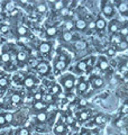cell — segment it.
<instances>
[{"instance_id": "1", "label": "cell", "mask_w": 128, "mask_h": 135, "mask_svg": "<svg viewBox=\"0 0 128 135\" xmlns=\"http://www.w3.org/2000/svg\"><path fill=\"white\" fill-rule=\"evenodd\" d=\"M74 81L75 80H74L73 75L67 74V75H64V78H62L61 83H62V86L64 87V89H65L66 91H71L74 87Z\"/></svg>"}, {"instance_id": "2", "label": "cell", "mask_w": 128, "mask_h": 135, "mask_svg": "<svg viewBox=\"0 0 128 135\" xmlns=\"http://www.w3.org/2000/svg\"><path fill=\"white\" fill-rule=\"evenodd\" d=\"M102 14H104L106 17H111L115 14V9L114 7L110 5L109 2H102V7H101Z\"/></svg>"}, {"instance_id": "3", "label": "cell", "mask_w": 128, "mask_h": 135, "mask_svg": "<svg viewBox=\"0 0 128 135\" xmlns=\"http://www.w3.org/2000/svg\"><path fill=\"white\" fill-rule=\"evenodd\" d=\"M37 70H38V72H40V74H46V73H48V71H50V65L46 62H41V63H38V65H37Z\"/></svg>"}, {"instance_id": "4", "label": "cell", "mask_w": 128, "mask_h": 135, "mask_svg": "<svg viewBox=\"0 0 128 135\" xmlns=\"http://www.w3.org/2000/svg\"><path fill=\"white\" fill-rule=\"evenodd\" d=\"M51 49H52V45H51L48 42H42V43L38 45V51L42 53H48Z\"/></svg>"}, {"instance_id": "5", "label": "cell", "mask_w": 128, "mask_h": 135, "mask_svg": "<svg viewBox=\"0 0 128 135\" xmlns=\"http://www.w3.org/2000/svg\"><path fill=\"white\" fill-rule=\"evenodd\" d=\"M108 29L111 34H116L119 31V22L118 20H111V22L109 23Z\"/></svg>"}, {"instance_id": "6", "label": "cell", "mask_w": 128, "mask_h": 135, "mask_svg": "<svg viewBox=\"0 0 128 135\" xmlns=\"http://www.w3.org/2000/svg\"><path fill=\"white\" fill-rule=\"evenodd\" d=\"M91 84H92L93 88H101V87L105 86V81H104V79H101L99 77H96V78H93L91 80Z\"/></svg>"}, {"instance_id": "7", "label": "cell", "mask_w": 128, "mask_h": 135, "mask_svg": "<svg viewBox=\"0 0 128 135\" xmlns=\"http://www.w3.org/2000/svg\"><path fill=\"white\" fill-rule=\"evenodd\" d=\"M67 62L69 61H61V60H56L54 63V68L57 71H63L67 65Z\"/></svg>"}, {"instance_id": "8", "label": "cell", "mask_w": 128, "mask_h": 135, "mask_svg": "<svg viewBox=\"0 0 128 135\" xmlns=\"http://www.w3.org/2000/svg\"><path fill=\"white\" fill-rule=\"evenodd\" d=\"M54 132H55V134H56V135H63V134H65L66 133L65 125L62 124V123L56 124V126H55V128H54Z\"/></svg>"}, {"instance_id": "9", "label": "cell", "mask_w": 128, "mask_h": 135, "mask_svg": "<svg viewBox=\"0 0 128 135\" xmlns=\"http://www.w3.org/2000/svg\"><path fill=\"white\" fill-rule=\"evenodd\" d=\"M117 8H118V11L120 12V14L126 15L127 11H128V2H126V1L119 2L118 5H117Z\"/></svg>"}, {"instance_id": "10", "label": "cell", "mask_w": 128, "mask_h": 135, "mask_svg": "<svg viewBox=\"0 0 128 135\" xmlns=\"http://www.w3.org/2000/svg\"><path fill=\"white\" fill-rule=\"evenodd\" d=\"M87 22H85L84 19H79L76 20V23L74 24V27L78 29V31H84L85 28H87Z\"/></svg>"}, {"instance_id": "11", "label": "cell", "mask_w": 128, "mask_h": 135, "mask_svg": "<svg viewBox=\"0 0 128 135\" xmlns=\"http://www.w3.org/2000/svg\"><path fill=\"white\" fill-rule=\"evenodd\" d=\"M35 82H36V80L34 79V77H32V75H28V77H26L24 80V84L27 88H33L35 86Z\"/></svg>"}, {"instance_id": "12", "label": "cell", "mask_w": 128, "mask_h": 135, "mask_svg": "<svg viewBox=\"0 0 128 135\" xmlns=\"http://www.w3.org/2000/svg\"><path fill=\"white\" fill-rule=\"evenodd\" d=\"M128 49V43H126L125 41H120L119 43L116 45V51H119V52H124Z\"/></svg>"}, {"instance_id": "13", "label": "cell", "mask_w": 128, "mask_h": 135, "mask_svg": "<svg viewBox=\"0 0 128 135\" xmlns=\"http://www.w3.org/2000/svg\"><path fill=\"white\" fill-rule=\"evenodd\" d=\"M17 60H18V62H20V63L26 62V60H27V54H26V52H24V51H20V52L17 53Z\"/></svg>"}, {"instance_id": "14", "label": "cell", "mask_w": 128, "mask_h": 135, "mask_svg": "<svg viewBox=\"0 0 128 135\" xmlns=\"http://www.w3.org/2000/svg\"><path fill=\"white\" fill-rule=\"evenodd\" d=\"M47 107V105H46L44 101H36L35 104H34V108L36 109V110H44Z\"/></svg>"}, {"instance_id": "15", "label": "cell", "mask_w": 128, "mask_h": 135, "mask_svg": "<svg viewBox=\"0 0 128 135\" xmlns=\"http://www.w3.org/2000/svg\"><path fill=\"white\" fill-rule=\"evenodd\" d=\"M105 27H106V20L102 18H98L96 20V28L101 31V29H104Z\"/></svg>"}, {"instance_id": "16", "label": "cell", "mask_w": 128, "mask_h": 135, "mask_svg": "<svg viewBox=\"0 0 128 135\" xmlns=\"http://www.w3.org/2000/svg\"><path fill=\"white\" fill-rule=\"evenodd\" d=\"M56 34H57V29L54 26H51V27H48L47 29H46V35H47L48 37H54Z\"/></svg>"}, {"instance_id": "17", "label": "cell", "mask_w": 128, "mask_h": 135, "mask_svg": "<svg viewBox=\"0 0 128 135\" xmlns=\"http://www.w3.org/2000/svg\"><path fill=\"white\" fill-rule=\"evenodd\" d=\"M36 10H37V12H40V14H44V12L47 11V6H46L44 2H41L37 5Z\"/></svg>"}, {"instance_id": "18", "label": "cell", "mask_w": 128, "mask_h": 135, "mask_svg": "<svg viewBox=\"0 0 128 135\" xmlns=\"http://www.w3.org/2000/svg\"><path fill=\"white\" fill-rule=\"evenodd\" d=\"M88 68V64H87V61H81L79 62L78 64H76V69H78V71H80V72H83V71L87 70Z\"/></svg>"}, {"instance_id": "19", "label": "cell", "mask_w": 128, "mask_h": 135, "mask_svg": "<svg viewBox=\"0 0 128 135\" xmlns=\"http://www.w3.org/2000/svg\"><path fill=\"white\" fill-rule=\"evenodd\" d=\"M78 90L79 92H85L88 90V83L85 82V81H80V83L78 84Z\"/></svg>"}, {"instance_id": "20", "label": "cell", "mask_w": 128, "mask_h": 135, "mask_svg": "<svg viewBox=\"0 0 128 135\" xmlns=\"http://www.w3.org/2000/svg\"><path fill=\"white\" fill-rule=\"evenodd\" d=\"M108 66H109V64H108V61L106 60V59H104V57H100V60H99V68L101 70H107L108 69Z\"/></svg>"}, {"instance_id": "21", "label": "cell", "mask_w": 128, "mask_h": 135, "mask_svg": "<svg viewBox=\"0 0 128 135\" xmlns=\"http://www.w3.org/2000/svg\"><path fill=\"white\" fill-rule=\"evenodd\" d=\"M62 38H63V41H65V42H71L72 40H73V35L71 34V32H63Z\"/></svg>"}, {"instance_id": "22", "label": "cell", "mask_w": 128, "mask_h": 135, "mask_svg": "<svg viewBox=\"0 0 128 135\" xmlns=\"http://www.w3.org/2000/svg\"><path fill=\"white\" fill-rule=\"evenodd\" d=\"M63 3H64V1H55V2L53 3V8H54V9L56 10V11H61L63 8L65 7V6L63 5Z\"/></svg>"}, {"instance_id": "23", "label": "cell", "mask_w": 128, "mask_h": 135, "mask_svg": "<svg viewBox=\"0 0 128 135\" xmlns=\"http://www.w3.org/2000/svg\"><path fill=\"white\" fill-rule=\"evenodd\" d=\"M36 118H37V120L40 122V123H45L46 119H47V115H46V113L41 112V113L36 116Z\"/></svg>"}, {"instance_id": "24", "label": "cell", "mask_w": 128, "mask_h": 135, "mask_svg": "<svg viewBox=\"0 0 128 135\" xmlns=\"http://www.w3.org/2000/svg\"><path fill=\"white\" fill-rule=\"evenodd\" d=\"M90 116H91V112H81L80 113V119L81 120H87V119H89L90 118Z\"/></svg>"}, {"instance_id": "25", "label": "cell", "mask_w": 128, "mask_h": 135, "mask_svg": "<svg viewBox=\"0 0 128 135\" xmlns=\"http://www.w3.org/2000/svg\"><path fill=\"white\" fill-rule=\"evenodd\" d=\"M17 33H18V35H19V36H26V35H27V33H28V31H27V28H26V27L20 26V27H18V29H17Z\"/></svg>"}, {"instance_id": "26", "label": "cell", "mask_w": 128, "mask_h": 135, "mask_svg": "<svg viewBox=\"0 0 128 135\" xmlns=\"http://www.w3.org/2000/svg\"><path fill=\"white\" fill-rule=\"evenodd\" d=\"M11 101L12 104H19L21 101V96L19 94H14L11 96Z\"/></svg>"}, {"instance_id": "27", "label": "cell", "mask_w": 128, "mask_h": 135, "mask_svg": "<svg viewBox=\"0 0 128 135\" xmlns=\"http://www.w3.org/2000/svg\"><path fill=\"white\" fill-rule=\"evenodd\" d=\"M5 9L7 11H12V10H15V3L12 2V1H8L6 2V5H5Z\"/></svg>"}, {"instance_id": "28", "label": "cell", "mask_w": 128, "mask_h": 135, "mask_svg": "<svg viewBox=\"0 0 128 135\" xmlns=\"http://www.w3.org/2000/svg\"><path fill=\"white\" fill-rule=\"evenodd\" d=\"M95 123L98 124V125L104 124V123H105V117L102 116V115H97V116L95 117Z\"/></svg>"}, {"instance_id": "29", "label": "cell", "mask_w": 128, "mask_h": 135, "mask_svg": "<svg viewBox=\"0 0 128 135\" xmlns=\"http://www.w3.org/2000/svg\"><path fill=\"white\" fill-rule=\"evenodd\" d=\"M1 61L5 62V63H8V62L10 61V54L7 53V52L2 53V55H1Z\"/></svg>"}, {"instance_id": "30", "label": "cell", "mask_w": 128, "mask_h": 135, "mask_svg": "<svg viewBox=\"0 0 128 135\" xmlns=\"http://www.w3.org/2000/svg\"><path fill=\"white\" fill-rule=\"evenodd\" d=\"M3 117H5L6 123H11L12 119H14V116H12V114H10V113H5Z\"/></svg>"}, {"instance_id": "31", "label": "cell", "mask_w": 128, "mask_h": 135, "mask_svg": "<svg viewBox=\"0 0 128 135\" xmlns=\"http://www.w3.org/2000/svg\"><path fill=\"white\" fill-rule=\"evenodd\" d=\"M128 35V27H122L119 29V36H124L126 37Z\"/></svg>"}, {"instance_id": "32", "label": "cell", "mask_w": 128, "mask_h": 135, "mask_svg": "<svg viewBox=\"0 0 128 135\" xmlns=\"http://www.w3.org/2000/svg\"><path fill=\"white\" fill-rule=\"evenodd\" d=\"M43 99H44L45 104H47V103H53V101H54L52 95H45V96H43Z\"/></svg>"}, {"instance_id": "33", "label": "cell", "mask_w": 128, "mask_h": 135, "mask_svg": "<svg viewBox=\"0 0 128 135\" xmlns=\"http://www.w3.org/2000/svg\"><path fill=\"white\" fill-rule=\"evenodd\" d=\"M116 52L117 51H116L115 47H109L108 50H107V55L108 56H115L116 55Z\"/></svg>"}, {"instance_id": "34", "label": "cell", "mask_w": 128, "mask_h": 135, "mask_svg": "<svg viewBox=\"0 0 128 135\" xmlns=\"http://www.w3.org/2000/svg\"><path fill=\"white\" fill-rule=\"evenodd\" d=\"M65 28H66V32H70L71 29H73V28H74L73 22H71V20H67L66 24H65Z\"/></svg>"}, {"instance_id": "35", "label": "cell", "mask_w": 128, "mask_h": 135, "mask_svg": "<svg viewBox=\"0 0 128 135\" xmlns=\"http://www.w3.org/2000/svg\"><path fill=\"white\" fill-rule=\"evenodd\" d=\"M83 47H85V43L82 41H79V42H76L75 43V49L76 50H82Z\"/></svg>"}, {"instance_id": "36", "label": "cell", "mask_w": 128, "mask_h": 135, "mask_svg": "<svg viewBox=\"0 0 128 135\" xmlns=\"http://www.w3.org/2000/svg\"><path fill=\"white\" fill-rule=\"evenodd\" d=\"M8 86V79L6 77L0 78V87H7Z\"/></svg>"}, {"instance_id": "37", "label": "cell", "mask_w": 128, "mask_h": 135, "mask_svg": "<svg viewBox=\"0 0 128 135\" xmlns=\"http://www.w3.org/2000/svg\"><path fill=\"white\" fill-rule=\"evenodd\" d=\"M51 91H52V94H58V92L61 91V88H60L58 84H54V86L51 88Z\"/></svg>"}, {"instance_id": "38", "label": "cell", "mask_w": 128, "mask_h": 135, "mask_svg": "<svg viewBox=\"0 0 128 135\" xmlns=\"http://www.w3.org/2000/svg\"><path fill=\"white\" fill-rule=\"evenodd\" d=\"M65 120H66V124L67 125H72V124H74V118L72 117L71 115H67L66 118H65Z\"/></svg>"}, {"instance_id": "39", "label": "cell", "mask_w": 128, "mask_h": 135, "mask_svg": "<svg viewBox=\"0 0 128 135\" xmlns=\"http://www.w3.org/2000/svg\"><path fill=\"white\" fill-rule=\"evenodd\" d=\"M0 32L2 34H6V33L9 32V27H8L7 25H1V26H0Z\"/></svg>"}, {"instance_id": "40", "label": "cell", "mask_w": 128, "mask_h": 135, "mask_svg": "<svg viewBox=\"0 0 128 135\" xmlns=\"http://www.w3.org/2000/svg\"><path fill=\"white\" fill-rule=\"evenodd\" d=\"M34 99H35L36 101H42V99H43V95L41 94V92H37V94L34 95Z\"/></svg>"}, {"instance_id": "41", "label": "cell", "mask_w": 128, "mask_h": 135, "mask_svg": "<svg viewBox=\"0 0 128 135\" xmlns=\"http://www.w3.org/2000/svg\"><path fill=\"white\" fill-rule=\"evenodd\" d=\"M18 134L19 135H29V131L26 128H20L18 131Z\"/></svg>"}, {"instance_id": "42", "label": "cell", "mask_w": 128, "mask_h": 135, "mask_svg": "<svg viewBox=\"0 0 128 135\" xmlns=\"http://www.w3.org/2000/svg\"><path fill=\"white\" fill-rule=\"evenodd\" d=\"M87 28H89V29H95L96 28V22H89L88 24H87Z\"/></svg>"}, {"instance_id": "43", "label": "cell", "mask_w": 128, "mask_h": 135, "mask_svg": "<svg viewBox=\"0 0 128 135\" xmlns=\"http://www.w3.org/2000/svg\"><path fill=\"white\" fill-rule=\"evenodd\" d=\"M121 113L125 114V115H126V114H128V104H127V103L122 105V107H121Z\"/></svg>"}, {"instance_id": "44", "label": "cell", "mask_w": 128, "mask_h": 135, "mask_svg": "<svg viewBox=\"0 0 128 135\" xmlns=\"http://www.w3.org/2000/svg\"><path fill=\"white\" fill-rule=\"evenodd\" d=\"M18 41L20 42V43H28L29 42V40L27 38V36H19Z\"/></svg>"}, {"instance_id": "45", "label": "cell", "mask_w": 128, "mask_h": 135, "mask_svg": "<svg viewBox=\"0 0 128 135\" xmlns=\"http://www.w3.org/2000/svg\"><path fill=\"white\" fill-rule=\"evenodd\" d=\"M60 12H61V15H62V16H66V15H67V12H69V9H67L66 7H64Z\"/></svg>"}, {"instance_id": "46", "label": "cell", "mask_w": 128, "mask_h": 135, "mask_svg": "<svg viewBox=\"0 0 128 135\" xmlns=\"http://www.w3.org/2000/svg\"><path fill=\"white\" fill-rule=\"evenodd\" d=\"M6 124V120H5V117H3V115H0V126L5 125Z\"/></svg>"}, {"instance_id": "47", "label": "cell", "mask_w": 128, "mask_h": 135, "mask_svg": "<svg viewBox=\"0 0 128 135\" xmlns=\"http://www.w3.org/2000/svg\"><path fill=\"white\" fill-rule=\"evenodd\" d=\"M116 125L118 126V127H120V126H124V122H122V120H118L117 123H116Z\"/></svg>"}, {"instance_id": "48", "label": "cell", "mask_w": 128, "mask_h": 135, "mask_svg": "<svg viewBox=\"0 0 128 135\" xmlns=\"http://www.w3.org/2000/svg\"><path fill=\"white\" fill-rule=\"evenodd\" d=\"M80 105L81 106H85V105H87V100H84V99H82L80 101Z\"/></svg>"}, {"instance_id": "49", "label": "cell", "mask_w": 128, "mask_h": 135, "mask_svg": "<svg viewBox=\"0 0 128 135\" xmlns=\"http://www.w3.org/2000/svg\"><path fill=\"white\" fill-rule=\"evenodd\" d=\"M17 12H18V11H17V10L15 9V10H12V11L10 12V14H11V16H16V15H17Z\"/></svg>"}, {"instance_id": "50", "label": "cell", "mask_w": 128, "mask_h": 135, "mask_svg": "<svg viewBox=\"0 0 128 135\" xmlns=\"http://www.w3.org/2000/svg\"><path fill=\"white\" fill-rule=\"evenodd\" d=\"M125 66L128 69V60H126V62H125Z\"/></svg>"}, {"instance_id": "51", "label": "cell", "mask_w": 128, "mask_h": 135, "mask_svg": "<svg viewBox=\"0 0 128 135\" xmlns=\"http://www.w3.org/2000/svg\"><path fill=\"white\" fill-rule=\"evenodd\" d=\"M124 41H125V42H126V43H128V35H127V36L125 37V40H124Z\"/></svg>"}, {"instance_id": "52", "label": "cell", "mask_w": 128, "mask_h": 135, "mask_svg": "<svg viewBox=\"0 0 128 135\" xmlns=\"http://www.w3.org/2000/svg\"><path fill=\"white\" fill-rule=\"evenodd\" d=\"M90 135H98V134H97L96 132H91V133H90Z\"/></svg>"}, {"instance_id": "53", "label": "cell", "mask_w": 128, "mask_h": 135, "mask_svg": "<svg viewBox=\"0 0 128 135\" xmlns=\"http://www.w3.org/2000/svg\"><path fill=\"white\" fill-rule=\"evenodd\" d=\"M126 15H127V17H128V11H127V14H126Z\"/></svg>"}]
</instances>
